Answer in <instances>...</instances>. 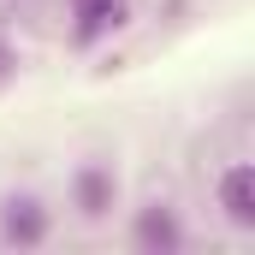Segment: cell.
I'll list each match as a JSON object with an SVG mask.
<instances>
[{
	"label": "cell",
	"mask_w": 255,
	"mask_h": 255,
	"mask_svg": "<svg viewBox=\"0 0 255 255\" xmlns=\"http://www.w3.org/2000/svg\"><path fill=\"white\" fill-rule=\"evenodd\" d=\"M48 232H54V214H48L42 196H30V190L0 196V238H6L12 250H42Z\"/></svg>",
	"instance_id": "6da1fadb"
},
{
	"label": "cell",
	"mask_w": 255,
	"mask_h": 255,
	"mask_svg": "<svg viewBox=\"0 0 255 255\" xmlns=\"http://www.w3.org/2000/svg\"><path fill=\"white\" fill-rule=\"evenodd\" d=\"M71 208H77L83 220H107V214L119 208V172H113L107 160H83V166L71 172Z\"/></svg>",
	"instance_id": "7a4b0ae2"
},
{
	"label": "cell",
	"mask_w": 255,
	"mask_h": 255,
	"mask_svg": "<svg viewBox=\"0 0 255 255\" xmlns=\"http://www.w3.org/2000/svg\"><path fill=\"white\" fill-rule=\"evenodd\" d=\"M130 244H136L142 255H178V250H184V220H178V208H172V202H148V208H136Z\"/></svg>",
	"instance_id": "3957f363"
},
{
	"label": "cell",
	"mask_w": 255,
	"mask_h": 255,
	"mask_svg": "<svg viewBox=\"0 0 255 255\" xmlns=\"http://www.w3.org/2000/svg\"><path fill=\"white\" fill-rule=\"evenodd\" d=\"M130 24V0H71V42L95 48L101 36L125 30Z\"/></svg>",
	"instance_id": "277c9868"
},
{
	"label": "cell",
	"mask_w": 255,
	"mask_h": 255,
	"mask_svg": "<svg viewBox=\"0 0 255 255\" xmlns=\"http://www.w3.org/2000/svg\"><path fill=\"white\" fill-rule=\"evenodd\" d=\"M220 214L238 226V232H255V166L250 160H232L226 172H220Z\"/></svg>",
	"instance_id": "5b68a950"
},
{
	"label": "cell",
	"mask_w": 255,
	"mask_h": 255,
	"mask_svg": "<svg viewBox=\"0 0 255 255\" xmlns=\"http://www.w3.org/2000/svg\"><path fill=\"white\" fill-rule=\"evenodd\" d=\"M12 71H18V54H12V48H6V42H0V83H6V77H12Z\"/></svg>",
	"instance_id": "8992f818"
}]
</instances>
